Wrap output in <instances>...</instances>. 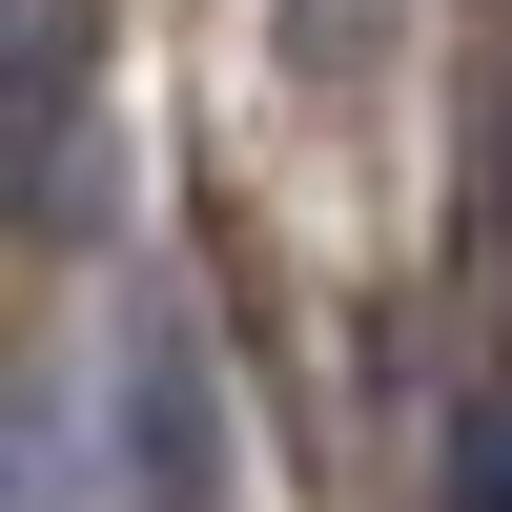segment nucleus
<instances>
[{
  "instance_id": "1",
  "label": "nucleus",
  "mask_w": 512,
  "mask_h": 512,
  "mask_svg": "<svg viewBox=\"0 0 512 512\" xmlns=\"http://www.w3.org/2000/svg\"><path fill=\"white\" fill-rule=\"evenodd\" d=\"M123 492L144 512H226V431H205V349L185 328L123 349Z\"/></svg>"
},
{
  "instance_id": "3",
  "label": "nucleus",
  "mask_w": 512,
  "mask_h": 512,
  "mask_svg": "<svg viewBox=\"0 0 512 512\" xmlns=\"http://www.w3.org/2000/svg\"><path fill=\"white\" fill-rule=\"evenodd\" d=\"M451 512H512V390L451 410Z\"/></svg>"
},
{
  "instance_id": "2",
  "label": "nucleus",
  "mask_w": 512,
  "mask_h": 512,
  "mask_svg": "<svg viewBox=\"0 0 512 512\" xmlns=\"http://www.w3.org/2000/svg\"><path fill=\"white\" fill-rule=\"evenodd\" d=\"M82 0H21V226L41 246H82V185H103V164H82Z\"/></svg>"
}]
</instances>
